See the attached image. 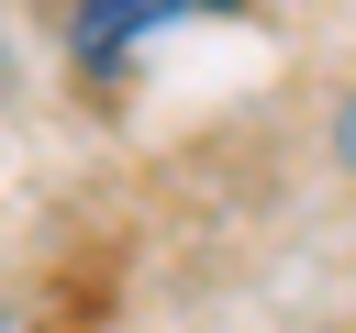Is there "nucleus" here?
Segmentation results:
<instances>
[{
  "label": "nucleus",
  "instance_id": "nucleus-1",
  "mask_svg": "<svg viewBox=\"0 0 356 333\" xmlns=\"http://www.w3.org/2000/svg\"><path fill=\"white\" fill-rule=\"evenodd\" d=\"M200 11H245V0H78L67 56H78L89 78H122L145 33H178V22H200Z\"/></svg>",
  "mask_w": 356,
  "mask_h": 333
},
{
  "label": "nucleus",
  "instance_id": "nucleus-2",
  "mask_svg": "<svg viewBox=\"0 0 356 333\" xmlns=\"http://www.w3.org/2000/svg\"><path fill=\"white\" fill-rule=\"evenodd\" d=\"M334 155L356 166V89H345V111H334Z\"/></svg>",
  "mask_w": 356,
  "mask_h": 333
},
{
  "label": "nucleus",
  "instance_id": "nucleus-3",
  "mask_svg": "<svg viewBox=\"0 0 356 333\" xmlns=\"http://www.w3.org/2000/svg\"><path fill=\"white\" fill-rule=\"evenodd\" d=\"M0 333H22V311H0Z\"/></svg>",
  "mask_w": 356,
  "mask_h": 333
}]
</instances>
